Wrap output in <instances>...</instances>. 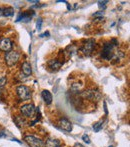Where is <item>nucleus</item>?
I'll return each instance as SVG.
<instances>
[{
    "label": "nucleus",
    "instance_id": "1",
    "mask_svg": "<svg viewBox=\"0 0 130 147\" xmlns=\"http://www.w3.org/2000/svg\"><path fill=\"white\" fill-rule=\"evenodd\" d=\"M20 58V55L18 52L14 50H10L9 52H6L5 54V62L8 66H12L18 62Z\"/></svg>",
    "mask_w": 130,
    "mask_h": 147
},
{
    "label": "nucleus",
    "instance_id": "2",
    "mask_svg": "<svg viewBox=\"0 0 130 147\" xmlns=\"http://www.w3.org/2000/svg\"><path fill=\"white\" fill-rule=\"evenodd\" d=\"M102 58L110 60L114 57V52H113V44L111 42H107L103 46V50L101 52Z\"/></svg>",
    "mask_w": 130,
    "mask_h": 147
},
{
    "label": "nucleus",
    "instance_id": "3",
    "mask_svg": "<svg viewBox=\"0 0 130 147\" xmlns=\"http://www.w3.org/2000/svg\"><path fill=\"white\" fill-rule=\"evenodd\" d=\"M25 142L30 147H44V142L39 138L35 137L33 135H27L24 137Z\"/></svg>",
    "mask_w": 130,
    "mask_h": 147
},
{
    "label": "nucleus",
    "instance_id": "4",
    "mask_svg": "<svg viewBox=\"0 0 130 147\" xmlns=\"http://www.w3.org/2000/svg\"><path fill=\"white\" fill-rule=\"evenodd\" d=\"M16 91H17L18 96H19V98L21 99V100H28V99H30V97H31L30 89L28 88L27 86H24V85L18 86Z\"/></svg>",
    "mask_w": 130,
    "mask_h": 147
},
{
    "label": "nucleus",
    "instance_id": "5",
    "mask_svg": "<svg viewBox=\"0 0 130 147\" xmlns=\"http://www.w3.org/2000/svg\"><path fill=\"white\" fill-rule=\"evenodd\" d=\"M21 113L26 117H32L35 114V112L37 111L36 107L33 104H25L21 107Z\"/></svg>",
    "mask_w": 130,
    "mask_h": 147
},
{
    "label": "nucleus",
    "instance_id": "6",
    "mask_svg": "<svg viewBox=\"0 0 130 147\" xmlns=\"http://www.w3.org/2000/svg\"><path fill=\"white\" fill-rule=\"evenodd\" d=\"M94 44H95V41H94L93 39H88V40L84 43L83 47L81 48V51L83 52V54L86 55V56H89L92 51H93Z\"/></svg>",
    "mask_w": 130,
    "mask_h": 147
},
{
    "label": "nucleus",
    "instance_id": "7",
    "mask_svg": "<svg viewBox=\"0 0 130 147\" xmlns=\"http://www.w3.org/2000/svg\"><path fill=\"white\" fill-rule=\"evenodd\" d=\"M82 95H83L85 98L90 99V100L97 101V100H99V99L101 98L100 92H99L98 90H94V89H90V90L85 91V92L82 93Z\"/></svg>",
    "mask_w": 130,
    "mask_h": 147
},
{
    "label": "nucleus",
    "instance_id": "8",
    "mask_svg": "<svg viewBox=\"0 0 130 147\" xmlns=\"http://www.w3.org/2000/svg\"><path fill=\"white\" fill-rule=\"evenodd\" d=\"M12 41L10 40L9 38H2L0 40V50L4 51V52H9L10 50L12 49Z\"/></svg>",
    "mask_w": 130,
    "mask_h": 147
},
{
    "label": "nucleus",
    "instance_id": "9",
    "mask_svg": "<svg viewBox=\"0 0 130 147\" xmlns=\"http://www.w3.org/2000/svg\"><path fill=\"white\" fill-rule=\"evenodd\" d=\"M59 127L62 130H64L66 132H71L72 131V123L66 118H62V119L59 120L58 122Z\"/></svg>",
    "mask_w": 130,
    "mask_h": 147
},
{
    "label": "nucleus",
    "instance_id": "10",
    "mask_svg": "<svg viewBox=\"0 0 130 147\" xmlns=\"http://www.w3.org/2000/svg\"><path fill=\"white\" fill-rule=\"evenodd\" d=\"M34 15V12L33 11H25L22 12V13L19 14V16L17 17V20L16 21H23V22H28L31 20L32 16Z\"/></svg>",
    "mask_w": 130,
    "mask_h": 147
},
{
    "label": "nucleus",
    "instance_id": "11",
    "mask_svg": "<svg viewBox=\"0 0 130 147\" xmlns=\"http://www.w3.org/2000/svg\"><path fill=\"white\" fill-rule=\"evenodd\" d=\"M44 147H61L60 141L56 139H52V138H49L46 140V142L44 143Z\"/></svg>",
    "mask_w": 130,
    "mask_h": 147
},
{
    "label": "nucleus",
    "instance_id": "12",
    "mask_svg": "<svg viewBox=\"0 0 130 147\" xmlns=\"http://www.w3.org/2000/svg\"><path fill=\"white\" fill-rule=\"evenodd\" d=\"M21 69H22V72H23V74L25 76L31 75V73H32V68H31V66H30V64L28 63V62H24V63L22 64Z\"/></svg>",
    "mask_w": 130,
    "mask_h": 147
},
{
    "label": "nucleus",
    "instance_id": "13",
    "mask_svg": "<svg viewBox=\"0 0 130 147\" xmlns=\"http://www.w3.org/2000/svg\"><path fill=\"white\" fill-rule=\"evenodd\" d=\"M41 95H42L43 100H44V102L46 104H50L52 102V95H51V93L48 90H43Z\"/></svg>",
    "mask_w": 130,
    "mask_h": 147
},
{
    "label": "nucleus",
    "instance_id": "14",
    "mask_svg": "<svg viewBox=\"0 0 130 147\" xmlns=\"http://www.w3.org/2000/svg\"><path fill=\"white\" fill-rule=\"evenodd\" d=\"M48 66L50 68H52V69L57 70V69H59V68H60L61 66H62V62L58 61V60H56V59L50 60V61L48 62Z\"/></svg>",
    "mask_w": 130,
    "mask_h": 147
},
{
    "label": "nucleus",
    "instance_id": "15",
    "mask_svg": "<svg viewBox=\"0 0 130 147\" xmlns=\"http://www.w3.org/2000/svg\"><path fill=\"white\" fill-rule=\"evenodd\" d=\"M14 15V9L12 7L3 8V16L5 17H11Z\"/></svg>",
    "mask_w": 130,
    "mask_h": 147
},
{
    "label": "nucleus",
    "instance_id": "16",
    "mask_svg": "<svg viewBox=\"0 0 130 147\" xmlns=\"http://www.w3.org/2000/svg\"><path fill=\"white\" fill-rule=\"evenodd\" d=\"M102 126H103V120H100V121H98L97 123H95L93 125V129H94V131L95 132H98L99 130L102 128Z\"/></svg>",
    "mask_w": 130,
    "mask_h": 147
},
{
    "label": "nucleus",
    "instance_id": "17",
    "mask_svg": "<svg viewBox=\"0 0 130 147\" xmlns=\"http://www.w3.org/2000/svg\"><path fill=\"white\" fill-rule=\"evenodd\" d=\"M106 3H108V1H99L98 2L99 8H103V9H105V7H106Z\"/></svg>",
    "mask_w": 130,
    "mask_h": 147
},
{
    "label": "nucleus",
    "instance_id": "18",
    "mask_svg": "<svg viewBox=\"0 0 130 147\" xmlns=\"http://www.w3.org/2000/svg\"><path fill=\"white\" fill-rule=\"evenodd\" d=\"M6 82H7V79H6V77H1L0 78V87H3L4 85L6 84Z\"/></svg>",
    "mask_w": 130,
    "mask_h": 147
},
{
    "label": "nucleus",
    "instance_id": "19",
    "mask_svg": "<svg viewBox=\"0 0 130 147\" xmlns=\"http://www.w3.org/2000/svg\"><path fill=\"white\" fill-rule=\"evenodd\" d=\"M41 25H42V19H41V18H39L38 21H37V23H36V27H37V29L40 30V29H41Z\"/></svg>",
    "mask_w": 130,
    "mask_h": 147
},
{
    "label": "nucleus",
    "instance_id": "20",
    "mask_svg": "<svg viewBox=\"0 0 130 147\" xmlns=\"http://www.w3.org/2000/svg\"><path fill=\"white\" fill-rule=\"evenodd\" d=\"M82 139H83V141L86 142L87 144L90 143V139H89V137H88V135H85V134H84V135L82 136Z\"/></svg>",
    "mask_w": 130,
    "mask_h": 147
},
{
    "label": "nucleus",
    "instance_id": "21",
    "mask_svg": "<svg viewBox=\"0 0 130 147\" xmlns=\"http://www.w3.org/2000/svg\"><path fill=\"white\" fill-rule=\"evenodd\" d=\"M94 17H97V16H103V11H98L97 13L93 14Z\"/></svg>",
    "mask_w": 130,
    "mask_h": 147
},
{
    "label": "nucleus",
    "instance_id": "22",
    "mask_svg": "<svg viewBox=\"0 0 130 147\" xmlns=\"http://www.w3.org/2000/svg\"><path fill=\"white\" fill-rule=\"evenodd\" d=\"M45 36H49V32H45L43 34H40V37H45Z\"/></svg>",
    "mask_w": 130,
    "mask_h": 147
},
{
    "label": "nucleus",
    "instance_id": "23",
    "mask_svg": "<svg viewBox=\"0 0 130 147\" xmlns=\"http://www.w3.org/2000/svg\"><path fill=\"white\" fill-rule=\"evenodd\" d=\"M73 147H84V146L82 145V144H80V143H76Z\"/></svg>",
    "mask_w": 130,
    "mask_h": 147
},
{
    "label": "nucleus",
    "instance_id": "24",
    "mask_svg": "<svg viewBox=\"0 0 130 147\" xmlns=\"http://www.w3.org/2000/svg\"><path fill=\"white\" fill-rule=\"evenodd\" d=\"M1 15H3V8L0 7V16Z\"/></svg>",
    "mask_w": 130,
    "mask_h": 147
},
{
    "label": "nucleus",
    "instance_id": "25",
    "mask_svg": "<svg viewBox=\"0 0 130 147\" xmlns=\"http://www.w3.org/2000/svg\"><path fill=\"white\" fill-rule=\"evenodd\" d=\"M1 95H2V87H0V98H1Z\"/></svg>",
    "mask_w": 130,
    "mask_h": 147
},
{
    "label": "nucleus",
    "instance_id": "26",
    "mask_svg": "<svg viewBox=\"0 0 130 147\" xmlns=\"http://www.w3.org/2000/svg\"><path fill=\"white\" fill-rule=\"evenodd\" d=\"M109 147H113V146H109Z\"/></svg>",
    "mask_w": 130,
    "mask_h": 147
}]
</instances>
